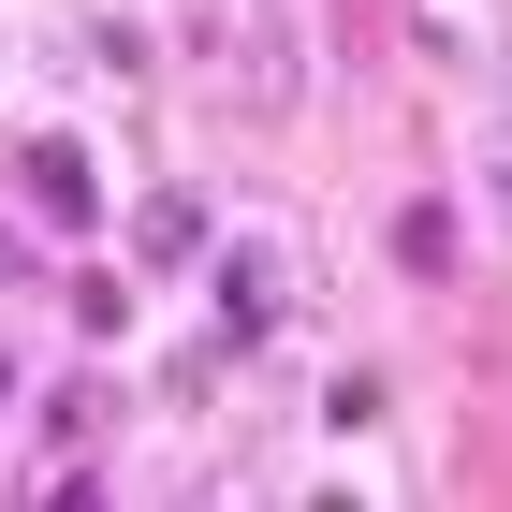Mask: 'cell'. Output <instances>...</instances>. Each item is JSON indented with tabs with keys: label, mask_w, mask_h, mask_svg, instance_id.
Segmentation results:
<instances>
[{
	"label": "cell",
	"mask_w": 512,
	"mask_h": 512,
	"mask_svg": "<svg viewBox=\"0 0 512 512\" xmlns=\"http://www.w3.org/2000/svg\"><path fill=\"white\" fill-rule=\"evenodd\" d=\"M132 249H147V264H191V249H205V205H176V191H161L147 220H132Z\"/></svg>",
	"instance_id": "cell-5"
},
{
	"label": "cell",
	"mask_w": 512,
	"mask_h": 512,
	"mask_svg": "<svg viewBox=\"0 0 512 512\" xmlns=\"http://www.w3.org/2000/svg\"><path fill=\"white\" fill-rule=\"evenodd\" d=\"M293 293H308V278H293V235H235L220 249V337H264V322H293Z\"/></svg>",
	"instance_id": "cell-2"
},
{
	"label": "cell",
	"mask_w": 512,
	"mask_h": 512,
	"mask_svg": "<svg viewBox=\"0 0 512 512\" xmlns=\"http://www.w3.org/2000/svg\"><path fill=\"white\" fill-rule=\"evenodd\" d=\"M176 512H264V498H249V483H220V469H205V483H191V498H176Z\"/></svg>",
	"instance_id": "cell-6"
},
{
	"label": "cell",
	"mask_w": 512,
	"mask_h": 512,
	"mask_svg": "<svg viewBox=\"0 0 512 512\" xmlns=\"http://www.w3.org/2000/svg\"><path fill=\"white\" fill-rule=\"evenodd\" d=\"M308 512H366V498H308Z\"/></svg>",
	"instance_id": "cell-8"
},
{
	"label": "cell",
	"mask_w": 512,
	"mask_h": 512,
	"mask_svg": "<svg viewBox=\"0 0 512 512\" xmlns=\"http://www.w3.org/2000/svg\"><path fill=\"white\" fill-rule=\"evenodd\" d=\"M0 395H15V381H0Z\"/></svg>",
	"instance_id": "cell-9"
},
{
	"label": "cell",
	"mask_w": 512,
	"mask_h": 512,
	"mask_svg": "<svg viewBox=\"0 0 512 512\" xmlns=\"http://www.w3.org/2000/svg\"><path fill=\"white\" fill-rule=\"evenodd\" d=\"M44 512H103V498H88V483H44Z\"/></svg>",
	"instance_id": "cell-7"
},
{
	"label": "cell",
	"mask_w": 512,
	"mask_h": 512,
	"mask_svg": "<svg viewBox=\"0 0 512 512\" xmlns=\"http://www.w3.org/2000/svg\"><path fill=\"white\" fill-rule=\"evenodd\" d=\"M15 191H30V220H59V235H88V220H103V176H88V147H59V132H44V147H15Z\"/></svg>",
	"instance_id": "cell-4"
},
{
	"label": "cell",
	"mask_w": 512,
	"mask_h": 512,
	"mask_svg": "<svg viewBox=\"0 0 512 512\" xmlns=\"http://www.w3.org/2000/svg\"><path fill=\"white\" fill-rule=\"evenodd\" d=\"M176 74H191L205 118H235V132L308 118V30H293V0H176Z\"/></svg>",
	"instance_id": "cell-1"
},
{
	"label": "cell",
	"mask_w": 512,
	"mask_h": 512,
	"mask_svg": "<svg viewBox=\"0 0 512 512\" xmlns=\"http://www.w3.org/2000/svg\"><path fill=\"white\" fill-rule=\"evenodd\" d=\"M410 44L439 74H498L512 59V0H410Z\"/></svg>",
	"instance_id": "cell-3"
}]
</instances>
